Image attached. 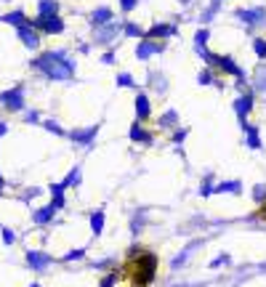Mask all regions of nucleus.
I'll return each instance as SVG.
<instances>
[{
	"label": "nucleus",
	"mask_w": 266,
	"mask_h": 287,
	"mask_svg": "<svg viewBox=\"0 0 266 287\" xmlns=\"http://www.w3.org/2000/svg\"><path fill=\"white\" fill-rule=\"evenodd\" d=\"M253 51H256L258 59H266V40H264V37H256V40H253Z\"/></svg>",
	"instance_id": "obj_31"
},
{
	"label": "nucleus",
	"mask_w": 266,
	"mask_h": 287,
	"mask_svg": "<svg viewBox=\"0 0 266 287\" xmlns=\"http://www.w3.org/2000/svg\"><path fill=\"white\" fill-rule=\"evenodd\" d=\"M149 114H152V104H149V96H146V93H141V91H138V96H136V117H138V122L149 120Z\"/></svg>",
	"instance_id": "obj_11"
},
{
	"label": "nucleus",
	"mask_w": 266,
	"mask_h": 287,
	"mask_svg": "<svg viewBox=\"0 0 266 287\" xmlns=\"http://www.w3.org/2000/svg\"><path fill=\"white\" fill-rule=\"evenodd\" d=\"M37 120H40V112H37V109H29L27 117H24V122H29V125H32V122H37Z\"/></svg>",
	"instance_id": "obj_40"
},
{
	"label": "nucleus",
	"mask_w": 266,
	"mask_h": 287,
	"mask_svg": "<svg viewBox=\"0 0 266 287\" xmlns=\"http://www.w3.org/2000/svg\"><path fill=\"white\" fill-rule=\"evenodd\" d=\"M0 239H3V245H13L16 242V234H13V229H8V226H0Z\"/></svg>",
	"instance_id": "obj_28"
},
{
	"label": "nucleus",
	"mask_w": 266,
	"mask_h": 287,
	"mask_svg": "<svg viewBox=\"0 0 266 287\" xmlns=\"http://www.w3.org/2000/svg\"><path fill=\"white\" fill-rule=\"evenodd\" d=\"M136 3H138V0H120V11H125V13L133 11V8H136Z\"/></svg>",
	"instance_id": "obj_38"
},
{
	"label": "nucleus",
	"mask_w": 266,
	"mask_h": 287,
	"mask_svg": "<svg viewBox=\"0 0 266 287\" xmlns=\"http://www.w3.org/2000/svg\"><path fill=\"white\" fill-rule=\"evenodd\" d=\"M186 133H189L186 128H181V130H173V138H170V141H173V144H181L184 138H186Z\"/></svg>",
	"instance_id": "obj_37"
},
{
	"label": "nucleus",
	"mask_w": 266,
	"mask_h": 287,
	"mask_svg": "<svg viewBox=\"0 0 266 287\" xmlns=\"http://www.w3.org/2000/svg\"><path fill=\"white\" fill-rule=\"evenodd\" d=\"M253 88L256 91H266V69H261V72L253 77Z\"/></svg>",
	"instance_id": "obj_34"
},
{
	"label": "nucleus",
	"mask_w": 266,
	"mask_h": 287,
	"mask_svg": "<svg viewBox=\"0 0 266 287\" xmlns=\"http://www.w3.org/2000/svg\"><path fill=\"white\" fill-rule=\"evenodd\" d=\"M123 32L128 35V37H138V40H141V37H146V32L138 24H133V21H125L123 24Z\"/></svg>",
	"instance_id": "obj_25"
},
{
	"label": "nucleus",
	"mask_w": 266,
	"mask_h": 287,
	"mask_svg": "<svg viewBox=\"0 0 266 287\" xmlns=\"http://www.w3.org/2000/svg\"><path fill=\"white\" fill-rule=\"evenodd\" d=\"M213 186H216L213 184V176H208L205 181H202V186H200V194L202 197H210V194H213Z\"/></svg>",
	"instance_id": "obj_33"
},
{
	"label": "nucleus",
	"mask_w": 266,
	"mask_h": 287,
	"mask_svg": "<svg viewBox=\"0 0 266 287\" xmlns=\"http://www.w3.org/2000/svg\"><path fill=\"white\" fill-rule=\"evenodd\" d=\"M128 136H131L133 144H149V141H152V133H149V130H146L138 120L131 125V133H128Z\"/></svg>",
	"instance_id": "obj_13"
},
{
	"label": "nucleus",
	"mask_w": 266,
	"mask_h": 287,
	"mask_svg": "<svg viewBox=\"0 0 266 287\" xmlns=\"http://www.w3.org/2000/svg\"><path fill=\"white\" fill-rule=\"evenodd\" d=\"M29 287H40V285H37V282H32V285H29Z\"/></svg>",
	"instance_id": "obj_43"
},
{
	"label": "nucleus",
	"mask_w": 266,
	"mask_h": 287,
	"mask_svg": "<svg viewBox=\"0 0 266 287\" xmlns=\"http://www.w3.org/2000/svg\"><path fill=\"white\" fill-rule=\"evenodd\" d=\"M83 255H85L83 247H80V250H69V253L64 255V261H77V258H83Z\"/></svg>",
	"instance_id": "obj_39"
},
{
	"label": "nucleus",
	"mask_w": 266,
	"mask_h": 287,
	"mask_svg": "<svg viewBox=\"0 0 266 287\" xmlns=\"http://www.w3.org/2000/svg\"><path fill=\"white\" fill-rule=\"evenodd\" d=\"M242 128H245V133H248V146H250V149H261V133H258V128L248 125V122Z\"/></svg>",
	"instance_id": "obj_20"
},
{
	"label": "nucleus",
	"mask_w": 266,
	"mask_h": 287,
	"mask_svg": "<svg viewBox=\"0 0 266 287\" xmlns=\"http://www.w3.org/2000/svg\"><path fill=\"white\" fill-rule=\"evenodd\" d=\"M0 21H5V24H11L13 29H19V27H24L27 24V13L21 11V8H16V11H8V13H3V16H0Z\"/></svg>",
	"instance_id": "obj_14"
},
{
	"label": "nucleus",
	"mask_w": 266,
	"mask_h": 287,
	"mask_svg": "<svg viewBox=\"0 0 266 287\" xmlns=\"http://www.w3.org/2000/svg\"><path fill=\"white\" fill-rule=\"evenodd\" d=\"M112 16H115L112 8H107V5H99V8L91 13V21H93L96 27H104V24H109V21H112Z\"/></svg>",
	"instance_id": "obj_16"
},
{
	"label": "nucleus",
	"mask_w": 266,
	"mask_h": 287,
	"mask_svg": "<svg viewBox=\"0 0 266 287\" xmlns=\"http://www.w3.org/2000/svg\"><path fill=\"white\" fill-rule=\"evenodd\" d=\"M37 16H59V3L56 0H40L37 3Z\"/></svg>",
	"instance_id": "obj_19"
},
{
	"label": "nucleus",
	"mask_w": 266,
	"mask_h": 287,
	"mask_svg": "<svg viewBox=\"0 0 266 287\" xmlns=\"http://www.w3.org/2000/svg\"><path fill=\"white\" fill-rule=\"evenodd\" d=\"M3 191H5V178H3V173H0V197H3Z\"/></svg>",
	"instance_id": "obj_42"
},
{
	"label": "nucleus",
	"mask_w": 266,
	"mask_h": 287,
	"mask_svg": "<svg viewBox=\"0 0 266 287\" xmlns=\"http://www.w3.org/2000/svg\"><path fill=\"white\" fill-rule=\"evenodd\" d=\"M117 88H136L133 75L131 72H120V75H117Z\"/></svg>",
	"instance_id": "obj_26"
},
{
	"label": "nucleus",
	"mask_w": 266,
	"mask_h": 287,
	"mask_svg": "<svg viewBox=\"0 0 266 287\" xmlns=\"http://www.w3.org/2000/svg\"><path fill=\"white\" fill-rule=\"evenodd\" d=\"M29 24L43 35H61L64 32V19L61 16H35V19H29Z\"/></svg>",
	"instance_id": "obj_3"
},
{
	"label": "nucleus",
	"mask_w": 266,
	"mask_h": 287,
	"mask_svg": "<svg viewBox=\"0 0 266 287\" xmlns=\"http://www.w3.org/2000/svg\"><path fill=\"white\" fill-rule=\"evenodd\" d=\"M48 189H51V202H48V205H51L53 210L59 213L61 207L67 205V197H64V191H67V189H64V186H61V184H51Z\"/></svg>",
	"instance_id": "obj_12"
},
{
	"label": "nucleus",
	"mask_w": 266,
	"mask_h": 287,
	"mask_svg": "<svg viewBox=\"0 0 266 287\" xmlns=\"http://www.w3.org/2000/svg\"><path fill=\"white\" fill-rule=\"evenodd\" d=\"M157 122H160V128H176V125H178V112H176V109H168Z\"/></svg>",
	"instance_id": "obj_24"
},
{
	"label": "nucleus",
	"mask_w": 266,
	"mask_h": 287,
	"mask_svg": "<svg viewBox=\"0 0 266 287\" xmlns=\"http://www.w3.org/2000/svg\"><path fill=\"white\" fill-rule=\"evenodd\" d=\"M91 231L93 234H101L104 231V210H96V213H91Z\"/></svg>",
	"instance_id": "obj_22"
},
{
	"label": "nucleus",
	"mask_w": 266,
	"mask_h": 287,
	"mask_svg": "<svg viewBox=\"0 0 266 287\" xmlns=\"http://www.w3.org/2000/svg\"><path fill=\"white\" fill-rule=\"evenodd\" d=\"M232 258L229 255H216L213 261H210V269H221V266H226V263H229Z\"/></svg>",
	"instance_id": "obj_36"
},
{
	"label": "nucleus",
	"mask_w": 266,
	"mask_h": 287,
	"mask_svg": "<svg viewBox=\"0 0 266 287\" xmlns=\"http://www.w3.org/2000/svg\"><path fill=\"white\" fill-rule=\"evenodd\" d=\"M154 53H162V43L160 40H149V37H141L138 45H136V59L146 61V59H152Z\"/></svg>",
	"instance_id": "obj_5"
},
{
	"label": "nucleus",
	"mask_w": 266,
	"mask_h": 287,
	"mask_svg": "<svg viewBox=\"0 0 266 287\" xmlns=\"http://www.w3.org/2000/svg\"><path fill=\"white\" fill-rule=\"evenodd\" d=\"M253 202H258V205L266 202V184H256L253 186Z\"/></svg>",
	"instance_id": "obj_27"
},
{
	"label": "nucleus",
	"mask_w": 266,
	"mask_h": 287,
	"mask_svg": "<svg viewBox=\"0 0 266 287\" xmlns=\"http://www.w3.org/2000/svg\"><path fill=\"white\" fill-rule=\"evenodd\" d=\"M197 245H200V242H189V245H186V247H184V250H181V253H178V255H176V258H173V269H181V266H184V263H186V261H189V255L194 253V247H197Z\"/></svg>",
	"instance_id": "obj_21"
},
{
	"label": "nucleus",
	"mask_w": 266,
	"mask_h": 287,
	"mask_svg": "<svg viewBox=\"0 0 266 287\" xmlns=\"http://www.w3.org/2000/svg\"><path fill=\"white\" fill-rule=\"evenodd\" d=\"M250 109H253V91H245L242 96L234 98V112H237V117H240V125H245V122H248Z\"/></svg>",
	"instance_id": "obj_6"
},
{
	"label": "nucleus",
	"mask_w": 266,
	"mask_h": 287,
	"mask_svg": "<svg viewBox=\"0 0 266 287\" xmlns=\"http://www.w3.org/2000/svg\"><path fill=\"white\" fill-rule=\"evenodd\" d=\"M0 106H3L5 112H24V85H16V88H8L0 93Z\"/></svg>",
	"instance_id": "obj_2"
},
{
	"label": "nucleus",
	"mask_w": 266,
	"mask_h": 287,
	"mask_svg": "<svg viewBox=\"0 0 266 287\" xmlns=\"http://www.w3.org/2000/svg\"><path fill=\"white\" fill-rule=\"evenodd\" d=\"M149 85H154L157 91H165V88H168L165 77H157V72H149Z\"/></svg>",
	"instance_id": "obj_32"
},
{
	"label": "nucleus",
	"mask_w": 266,
	"mask_h": 287,
	"mask_svg": "<svg viewBox=\"0 0 266 287\" xmlns=\"http://www.w3.org/2000/svg\"><path fill=\"white\" fill-rule=\"evenodd\" d=\"M43 128H45V130H51V133H56V136H67V130L61 128L56 120H45V122H43Z\"/></svg>",
	"instance_id": "obj_30"
},
{
	"label": "nucleus",
	"mask_w": 266,
	"mask_h": 287,
	"mask_svg": "<svg viewBox=\"0 0 266 287\" xmlns=\"http://www.w3.org/2000/svg\"><path fill=\"white\" fill-rule=\"evenodd\" d=\"M123 27H115L112 21H109V24H104V29H101V32L96 35V43L99 45H107V43H112L115 37H117V32H120Z\"/></svg>",
	"instance_id": "obj_18"
},
{
	"label": "nucleus",
	"mask_w": 266,
	"mask_h": 287,
	"mask_svg": "<svg viewBox=\"0 0 266 287\" xmlns=\"http://www.w3.org/2000/svg\"><path fill=\"white\" fill-rule=\"evenodd\" d=\"M208 37H210V32H208L205 27H202V29H197V35H194V45H197V51H200V48H205Z\"/></svg>",
	"instance_id": "obj_29"
},
{
	"label": "nucleus",
	"mask_w": 266,
	"mask_h": 287,
	"mask_svg": "<svg viewBox=\"0 0 266 287\" xmlns=\"http://www.w3.org/2000/svg\"><path fill=\"white\" fill-rule=\"evenodd\" d=\"M32 69H37L48 80H69L75 75V61L67 56V51H45L32 59Z\"/></svg>",
	"instance_id": "obj_1"
},
{
	"label": "nucleus",
	"mask_w": 266,
	"mask_h": 287,
	"mask_svg": "<svg viewBox=\"0 0 266 287\" xmlns=\"http://www.w3.org/2000/svg\"><path fill=\"white\" fill-rule=\"evenodd\" d=\"M99 136V125H88V128H75L72 133H69V138H72L75 144H91L93 138Z\"/></svg>",
	"instance_id": "obj_8"
},
{
	"label": "nucleus",
	"mask_w": 266,
	"mask_h": 287,
	"mask_svg": "<svg viewBox=\"0 0 266 287\" xmlns=\"http://www.w3.org/2000/svg\"><path fill=\"white\" fill-rule=\"evenodd\" d=\"M197 83H200V85H213V83H216V80H213V69H202L200 77H197Z\"/></svg>",
	"instance_id": "obj_35"
},
{
	"label": "nucleus",
	"mask_w": 266,
	"mask_h": 287,
	"mask_svg": "<svg viewBox=\"0 0 266 287\" xmlns=\"http://www.w3.org/2000/svg\"><path fill=\"white\" fill-rule=\"evenodd\" d=\"M101 61H104V64H115V53H112V51L104 53V59H101Z\"/></svg>",
	"instance_id": "obj_41"
},
{
	"label": "nucleus",
	"mask_w": 266,
	"mask_h": 287,
	"mask_svg": "<svg viewBox=\"0 0 266 287\" xmlns=\"http://www.w3.org/2000/svg\"><path fill=\"white\" fill-rule=\"evenodd\" d=\"M237 19H242L248 27L266 24V8H237Z\"/></svg>",
	"instance_id": "obj_7"
},
{
	"label": "nucleus",
	"mask_w": 266,
	"mask_h": 287,
	"mask_svg": "<svg viewBox=\"0 0 266 287\" xmlns=\"http://www.w3.org/2000/svg\"><path fill=\"white\" fill-rule=\"evenodd\" d=\"M80 178H83V170H80V165H77V168H72V170L67 173V178L61 181V186H64V189H69V186H77V184H80Z\"/></svg>",
	"instance_id": "obj_23"
},
{
	"label": "nucleus",
	"mask_w": 266,
	"mask_h": 287,
	"mask_svg": "<svg viewBox=\"0 0 266 287\" xmlns=\"http://www.w3.org/2000/svg\"><path fill=\"white\" fill-rule=\"evenodd\" d=\"M242 184L240 181H218L213 186V194H240Z\"/></svg>",
	"instance_id": "obj_17"
},
{
	"label": "nucleus",
	"mask_w": 266,
	"mask_h": 287,
	"mask_svg": "<svg viewBox=\"0 0 266 287\" xmlns=\"http://www.w3.org/2000/svg\"><path fill=\"white\" fill-rule=\"evenodd\" d=\"M53 218H56V210H53L51 205L35 207L32 210V223H37V226H48V223H53Z\"/></svg>",
	"instance_id": "obj_10"
},
{
	"label": "nucleus",
	"mask_w": 266,
	"mask_h": 287,
	"mask_svg": "<svg viewBox=\"0 0 266 287\" xmlns=\"http://www.w3.org/2000/svg\"><path fill=\"white\" fill-rule=\"evenodd\" d=\"M170 35H176V24H154L149 32H146L149 40H162V37H170Z\"/></svg>",
	"instance_id": "obj_15"
},
{
	"label": "nucleus",
	"mask_w": 266,
	"mask_h": 287,
	"mask_svg": "<svg viewBox=\"0 0 266 287\" xmlns=\"http://www.w3.org/2000/svg\"><path fill=\"white\" fill-rule=\"evenodd\" d=\"M16 37L21 40V45H24L27 51H37V48H40V32H37V29L29 24V21H27L24 27L16 29Z\"/></svg>",
	"instance_id": "obj_4"
},
{
	"label": "nucleus",
	"mask_w": 266,
	"mask_h": 287,
	"mask_svg": "<svg viewBox=\"0 0 266 287\" xmlns=\"http://www.w3.org/2000/svg\"><path fill=\"white\" fill-rule=\"evenodd\" d=\"M181 3H189V0H181Z\"/></svg>",
	"instance_id": "obj_44"
},
{
	"label": "nucleus",
	"mask_w": 266,
	"mask_h": 287,
	"mask_svg": "<svg viewBox=\"0 0 266 287\" xmlns=\"http://www.w3.org/2000/svg\"><path fill=\"white\" fill-rule=\"evenodd\" d=\"M27 263H29V269L43 271L45 266H51V255L43 250H27Z\"/></svg>",
	"instance_id": "obj_9"
}]
</instances>
